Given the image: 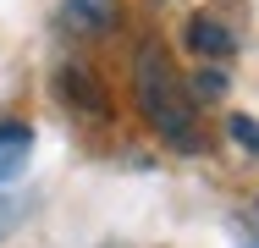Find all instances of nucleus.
Listing matches in <instances>:
<instances>
[{
    "label": "nucleus",
    "mask_w": 259,
    "mask_h": 248,
    "mask_svg": "<svg viewBox=\"0 0 259 248\" xmlns=\"http://www.w3.org/2000/svg\"><path fill=\"white\" fill-rule=\"evenodd\" d=\"M28 149H33V133L28 127H0V182H11L22 166H28Z\"/></svg>",
    "instance_id": "obj_4"
},
{
    "label": "nucleus",
    "mask_w": 259,
    "mask_h": 248,
    "mask_svg": "<svg viewBox=\"0 0 259 248\" xmlns=\"http://www.w3.org/2000/svg\"><path fill=\"white\" fill-rule=\"evenodd\" d=\"M199 89H204V94H221V89H226V77H221V72H199Z\"/></svg>",
    "instance_id": "obj_7"
},
{
    "label": "nucleus",
    "mask_w": 259,
    "mask_h": 248,
    "mask_svg": "<svg viewBox=\"0 0 259 248\" xmlns=\"http://www.w3.org/2000/svg\"><path fill=\"white\" fill-rule=\"evenodd\" d=\"M61 94H66V99H77L89 116H105V94L89 83V72H83V66H66V72H61Z\"/></svg>",
    "instance_id": "obj_5"
},
{
    "label": "nucleus",
    "mask_w": 259,
    "mask_h": 248,
    "mask_svg": "<svg viewBox=\"0 0 259 248\" xmlns=\"http://www.w3.org/2000/svg\"><path fill=\"white\" fill-rule=\"evenodd\" d=\"M116 11H121V0H61V28L77 39H100L116 28Z\"/></svg>",
    "instance_id": "obj_2"
},
{
    "label": "nucleus",
    "mask_w": 259,
    "mask_h": 248,
    "mask_svg": "<svg viewBox=\"0 0 259 248\" xmlns=\"http://www.w3.org/2000/svg\"><path fill=\"white\" fill-rule=\"evenodd\" d=\"M133 83H138L144 121H149L177 154H199V149H204V138H199V105L188 94L182 72L171 66L165 45H155V39L138 45V55H133Z\"/></svg>",
    "instance_id": "obj_1"
},
{
    "label": "nucleus",
    "mask_w": 259,
    "mask_h": 248,
    "mask_svg": "<svg viewBox=\"0 0 259 248\" xmlns=\"http://www.w3.org/2000/svg\"><path fill=\"white\" fill-rule=\"evenodd\" d=\"M188 50L204 55V61H226V55H237V33H232L221 17L193 11V17H188Z\"/></svg>",
    "instance_id": "obj_3"
},
{
    "label": "nucleus",
    "mask_w": 259,
    "mask_h": 248,
    "mask_svg": "<svg viewBox=\"0 0 259 248\" xmlns=\"http://www.w3.org/2000/svg\"><path fill=\"white\" fill-rule=\"evenodd\" d=\"M243 248H259V243H243Z\"/></svg>",
    "instance_id": "obj_8"
},
{
    "label": "nucleus",
    "mask_w": 259,
    "mask_h": 248,
    "mask_svg": "<svg viewBox=\"0 0 259 248\" xmlns=\"http://www.w3.org/2000/svg\"><path fill=\"white\" fill-rule=\"evenodd\" d=\"M226 127H232V138L248 149V154H259V121H254V116H232Z\"/></svg>",
    "instance_id": "obj_6"
}]
</instances>
